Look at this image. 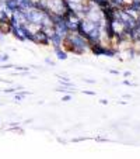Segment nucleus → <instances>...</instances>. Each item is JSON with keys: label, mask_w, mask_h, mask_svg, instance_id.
Returning a JSON list of instances; mask_svg holds the SVG:
<instances>
[{"label": "nucleus", "mask_w": 140, "mask_h": 159, "mask_svg": "<svg viewBox=\"0 0 140 159\" xmlns=\"http://www.w3.org/2000/svg\"><path fill=\"white\" fill-rule=\"evenodd\" d=\"M105 47H107V45H104V42H95V44L90 45L88 49L92 52V55H95V57H104Z\"/></svg>", "instance_id": "obj_5"}, {"label": "nucleus", "mask_w": 140, "mask_h": 159, "mask_svg": "<svg viewBox=\"0 0 140 159\" xmlns=\"http://www.w3.org/2000/svg\"><path fill=\"white\" fill-rule=\"evenodd\" d=\"M130 75H132V73L129 72V70H126V72H123V76H125V78H130Z\"/></svg>", "instance_id": "obj_25"}, {"label": "nucleus", "mask_w": 140, "mask_h": 159, "mask_svg": "<svg viewBox=\"0 0 140 159\" xmlns=\"http://www.w3.org/2000/svg\"><path fill=\"white\" fill-rule=\"evenodd\" d=\"M100 103H101V104H108V100L107 99H101L100 100Z\"/></svg>", "instance_id": "obj_26"}, {"label": "nucleus", "mask_w": 140, "mask_h": 159, "mask_svg": "<svg viewBox=\"0 0 140 159\" xmlns=\"http://www.w3.org/2000/svg\"><path fill=\"white\" fill-rule=\"evenodd\" d=\"M118 55V49L115 48V47H109V45H107L105 47V52H104V57H108V58H113Z\"/></svg>", "instance_id": "obj_8"}, {"label": "nucleus", "mask_w": 140, "mask_h": 159, "mask_svg": "<svg viewBox=\"0 0 140 159\" xmlns=\"http://www.w3.org/2000/svg\"><path fill=\"white\" fill-rule=\"evenodd\" d=\"M72 100V94H65L62 96V102H70Z\"/></svg>", "instance_id": "obj_17"}, {"label": "nucleus", "mask_w": 140, "mask_h": 159, "mask_svg": "<svg viewBox=\"0 0 140 159\" xmlns=\"http://www.w3.org/2000/svg\"><path fill=\"white\" fill-rule=\"evenodd\" d=\"M4 93H15V92H18L17 87H9V89H4L3 90Z\"/></svg>", "instance_id": "obj_16"}, {"label": "nucleus", "mask_w": 140, "mask_h": 159, "mask_svg": "<svg viewBox=\"0 0 140 159\" xmlns=\"http://www.w3.org/2000/svg\"><path fill=\"white\" fill-rule=\"evenodd\" d=\"M59 83H60V86H63V87H72L73 86L70 80H59Z\"/></svg>", "instance_id": "obj_15"}, {"label": "nucleus", "mask_w": 140, "mask_h": 159, "mask_svg": "<svg viewBox=\"0 0 140 159\" xmlns=\"http://www.w3.org/2000/svg\"><path fill=\"white\" fill-rule=\"evenodd\" d=\"M57 142H60V144H63V145L67 144V141H66V139H62V138H57Z\"/></svg>", "instance_id": "obj_23"}, {"label": "nucleus", "mask_w": 140, "mask_h": 159, "mask_svg": "<svg viewBox=\"0 0 140 159\" xmlns=\"http://www.w3.org/2000/svg\"><path fill=\"white\" fill-rule=\"evenodd\" d=\"M63 49L66 52L76 55H84L88 51V42L80 37L77 33H69L67 35L63 38Z\"/></svg>", "instance_id": "obj_1"}, {"label": "nucleus", "mask_w": 140, "mask_h": 159, "mask_svg": "<svg viewBox=\"0 0 140 159\" xmlns=\"http://www.w3.org/2000/svg\"><path fill=\"white\" fill-rule=\"evenodd\" d=\"M3 4L9 13H14L18 9V0H3Z\"/></svg>", "instance_id": "obj_6"}, {"label": "nucleus", "mask_w": 140, "mask_h": 159, "mask_svg": "<svg viewBox=\"0 0 140 159\" xmlns=\"http://www.w3.org/2000/svg\"><path fill=\"white\" fill-rule=\"evenodd\" d=\"M123 84H125V86H137L136 83H132V82L128 80V79H125V80H123Z\"/></svg>", "instance_id": "obj_19"}, {"label": "nucleus", "mask_w": 140, "mask_h": 159, "mask_svg": "<svg viewBox=\"0 0 140 159\" xmlns=\"http://www.w3.org/2000/svg\"><path fill=\"white\" fill-rule=\"evenodd\" d=\"M53 31L59 34L62 38H65V37L69 33H70V31H69V28H67V24H66V21L63 20V18L59 21V23H57V24L53 25Z\"/></svg>", "instance_id": "obj_3"}, {"label": "nucleus", "mask_w": 140, "mask_h": 159, "mask_svg": "<svg viewBox=\"0 0 140 159\" xmlns=\"http://www.w3.org/2000/svg\"><path fill=\"white\" fill-rule=\"evenodd\" d=\"M10 31H11V25L9 23H0V33L7 35V34H10Z\"/></svg>", "instance_id": "obj_10"}, {"label": "nucleus", "mask_w": 140, "mask_h": 159, "mask_svg": "<svg viewBox=\"0 0 140 159\" xmlns=\"http://www.w3.org/2000/svg\"><path fill=\"white\" fill-rule=\"evenodd\" d=\"M86 138H83V137H80V138H74L73 139V142H80V141H84Z\"/></svg>", "instance_id": "obj_24"}, {"label": "nucleus", "mask_w": 140, "mask_h": 159, "mask_svg": "<svg viewBox=\"0 0 140 159\" xmlns=\"http://www.w3.org/2000/svg\"><path fill=\"white\" fill-rule=\"evenodd\" d=\"M83 80L86 82V83H90V84H92V83H95V80L94 79H87V78H83Z\"/></svg>", "instance_id": "obj_20"}, {"label": "nucleus", "mask_w": 140, "mask_h": 159, "mask_svg": "<svg viewBox=\"0 0 140 159\" xmlns=\"http://www.w3.org/2000/svg\"><path fill=\"white\" fill-rule=\"evenodd\" d=\"M10 14H11V13H9L4 7H2V9H0V23H9Z\"/></svg>", "instance_id": "obj_9"}, {"label": "nucleus", "mask_w": 140, "mask_h": 159, "mask_svg": "<svg viewBox=\"0 0 140 159\" xmlns=\"http://www.w3.org/2000/svg\"><path fill=\"white\" fill-rule=\"evenodd\" d=\"M53 51H55V54H56V58L59 61H66L69 58V55H67V52L63 49V47H59V48H53Z\"/></svg>", "instance_id": "obj_7"}, {"label": "nucleus", "mask_w": 140, "mask_h": 159, "mask_svg": "<svg viewBox=\"0 0 140 159\" xmlns=\"http://www.w3.org/2000/svg\"><path fill=\"white\" fill-rule=\"evenodd\" d=\"M45 63H46V65H51V66H55V61H52L51 58H45Z\"/></svg>", "instance_id": "obj_18"}, {"label": "nucleus", "mask_w": 140, "mask_h": 159, "mask_svg": "<svg viewBox=\"0 0 140 159\" xmlns=\"http://www.w3.org/2000/svg\"><path fill=\"white\" fill-rule=\"evenodd\" d=\"M15 70H20V72H30V68H27V66H13Z\"/></svg>", "instance_id": "obj_14"}, {"label": "nucleus", "mask_w": 140, "mask_h": 159, "mask_svg": "<svg viewBox=\"0 0 140 159\" xmlns=\"http://www.w3.org/2000/svg\"><path fill=\"white\" fill-rule=\"evenodd\" d=\"M123 97H125V99H129V100L132 99V96H130V94H125V96H123Z\"/></svg>", "instance_id": "obj_27"}, {"label": "nucleus", "mask_w": 140, "mask_h": 159, "mask_svg": "<svg viewBox=\"0 0 140 159\" xmlns=\"http://www.w3.org/2000/svg\"><path fill=\"white\" fill-rule=\"evenodd\" d=\"M109 73H112V75H119V70H116V69H111Z\"/></svg>", "instance_id": "obj_22"}, {"label": "nucleus", "mask_w": 140, "mask_h": 159, "mask_svg": "<svg viewBox=\"0 0 140 159\" xmlns=\"http://www.w3.org/2000/svg\"><path fill=\"white\" fill-rule=\"evenodd\" d=\"M49 33V41H51V45L53 47V48H59V47H62L63 45V38L59 35L57 33H55L53 28H52L51 31H48Z\"/></svg>", "instance_id": "obj_4"}, {"label": "nucleus", "mask_w": 140, "mask_h": 159, "mask_svg": "<svg viewBox=\"0 0 140 159\" xmlns=\"http://www.w3.org/2000/svg\"><path fill=\"white\" fill-rule=\"evenodd\" d=\"M126 52H128V57H129V59H133V58L136 57V54H139V52H137L136 49L133 48V47H130V48H129Z\"/></svg>", "instance_id": "obj_13"}, {"label": "nucleus", "mask_w": 140, "mask_h": 159, "mask_svg": "<svg viewBox=\"0 0 140 159\" xmlns=\"http://www.w3.org/2000/svg\"><path fill=\"white\" fill-rule=\"evenodd\" d=\"M35 34V44L36 45H44V47H48L51 45V41H49V33L46 30H42V28H36L34 31Z\"/></svg>", "instance_id": "obj_2"}, {"label": "nucleus", "mask_w": 140, "mask_h": 159, "mask_svg": "<svg viewBox=\"0 0 140 159\" xmlns=\"http://www.w3.org/2000/svg\"><path fill=\"white\" fill-rule=\"evenodd\" d=\"M9 59H10V55L7 52H0V62L6 63V62H9Z\"/></svg>", "instance_id": "obj_12"}, {"label": "nucleus", "mask_w": 140, "mask_h": 159, "mask_svg": "<svg viewBox=\"0 0 140 159\" xmlns=\"http://www.w3.org/2000/svg\"><path fill=\"white\" fill-rule=\"evenodd\" d=\"M27 92H20V93H17V92H15V94H14V100L15 102H21V100L24 99L25 96H27Z\"/></svg>", "instance_id": "obj_11"}, {"label": "nucleus", "mask_w": 140, "mask_h": 159, "mask_svg": "<svg viewBox=\"0 0 140 159\" xmlns=\"http://www.w3.org/2000/svg\"><path fill=\"white\" fill-rule=\"evenodd\" d=\"M84 94H88V96H95V92H91V90H84Z\"/></svg>", "instance_id": "obj_21"}]
</instances>
